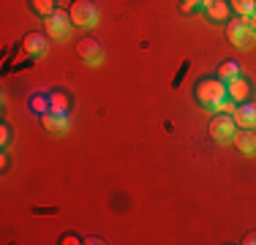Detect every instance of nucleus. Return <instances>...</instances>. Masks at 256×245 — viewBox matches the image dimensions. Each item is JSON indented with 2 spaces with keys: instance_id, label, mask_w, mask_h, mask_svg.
Wrapping results in <instances>:
<instances>
[{
  "instance_id": "1",
  "label": "nucleus",
  "mask_w": 256,
  "mask_h": 245,
  "mask_svg": "<svg viewBox=\"0 0 256 245\" xmlns=\"http://www.w3.org/2000/svg\"><path fill=\"white\" fill-rule=\"evenodd\" d=\"M194 93H196V101L202 104V106L212 109L216 104H221L224 98H226V82L218 79V76H204L196 82V90H194Z\"/></svg>"
},
{
  "instance_id": "2",
  "label": "nucleus",
  "mask_w": 256,
  "mask_h": 245,
  "mask_svg": "<svg viewBox=\"0 0 256 245\" xmlns=\"http://www.w3.org/2000/svg\"><path fill=\"white\" fill-rule=\"evenodd\" d=\"M226 38L229 44H234L237 49H248L256 41V30L251 28L248 16H237V20L226 22Z\"/></svg>"
},
{
  "instance_id": "3",
  "label": "nucleus",
  "mask_w": 256,
  "mask_h": 245,
  "mask_svg": "<svg viewBox=\"0 0 256 245\" xmlns=\"http://www.w3.org/2000/svg\"><path fill=\"white\" fill-rule=\"evenodd\" d=\"M71 28H74V22H71V14L63 8H54L50 16L44 20V33L50 36L54 41H63L71 36Z\"/></svg>"
},
{
  "instance_id": "4",
  "label": "nucleus",
  "mask_w": 256,
  "mask_h": 245,
  "mask_svg": "<svg viewBox=\"0 0 256 245\" xmlns=\"http://www.w3.org/2000/svg\"><path fill=\"white\" fill-rule=\"evenodd\" d=\"M234 131H237V122L232 114L226 112H216L212 114V120H210V136H212V142H218V144H226L234 139Z\"/></svg>"
},
{
  "instance_id": "5",
  "label": "nucleus",
  "mask_w": 256,
  "mask_h": 245,
  "mask_svg": "<svg viewBox=\"0 0 256 245\" xmlns=\"http://www.w3.org/2000/svg\"><path fill=\"white\" fill-rule=\"evenodd\" d=\"M68 14H71V22H74L76 28H93V24L98 22V6H96L93 0H74Z\"/></svg>"
},
{
  "instance_id": "6",
  "label": "nucleus",
  "mask_w": 256,
  "mask_h": 245,
  "mask_svg": "<svg viewBox=\"0 0 256 245\" xmlns=\"http://www.w3.org/2000/svg\"><path fill=\"white\" fill-rule=\"evenodd\" d=\"M76 54L82 60H88L90 66H98L104 60V49H101V44L93 38V36H82V38L76 41Z\"/></svg>"
},
{
  "instance_id": "7",
  "label": "nucleus",
  "mask_w": 256,
  "mask_h": 245,
  "mask_svg": "<svg viewBox=\"0 0 256 245\" xmlns=\"http://www.w3.org/2000/svg\"><path fill=\"white\" fill-rule=\"evenodd\" d=\"M46 46H50V36L38 33V30H30V33H25V38H22V49H25V54H30V58L46 54Z\"/></svg>"
},
{
  "instance_id": "8",
  "label": "nucleus",
  "mask_w": 256,
  "mask_h": 245,
  "mask_svg": "<svg viewBox=\"0 0 256 245\" xmlns=\"http://www.w3.org/2000/svg\"><path fill=\"white\" fill-rule=\"evenodd\" d=\"M232 142H234V147L242 156H256V131L254 128H237Z\"/></svg>"
},
{
  "instance_id": "9",
  "label": "nucleus",
  "mask_w": 256,
  "mask_h": 245,
  "mask_svg": "<svg viewBox=\"0 0 256 245\" xmlns=\"http://www.w3.org/2000/svg\"><path fill=\"white\" fill-rule=\"evenodd\" d=\"M248 96H251V82H248L246 76H234L232 82H226V98H232L234 104H242L248 101Z\"/></svg>"
},
{
  "instance_id": "10",
  "label": "nucleus",
  "mask_w": 256,
  "mask_h": 245,
  "mask_svg": "<svg viewBox=\"0 0 256 245\" xmlns=\"http://www.w3.org/2000/svg\"><path fill=\"white\" fill-rule=\"evenodd\" d=\"M232 118H234L237 128H256V104H248V101L237 104Z\"/></svg>"
},
{
  "instance_id": "11",
  "label": "nucleus",
  "mask_w": 256,
  "mask_h": 245,
  "mask_svg": "<svg viewBox=\"0 0 256 245\" xmlns=\"http://www.w3.org/2000/svg\"><path fill=\"white\" fill-rule=\"evenodd\" d=\"M204 14L210 16L212 22H229L232 20V6H229V0H207Z\"/></svg>"
},
{
  "instance_id": "12",
  "label": "nucleus",
  "mask_w": 256,
  "mask_h": 245,
  "mask_svg": "<svg viewBox=\"0 0 256 245\" xmlns=\"http://www.w3.org/2000/svg\"><path fill=\"white\" fill-rule=\"evenodd\" d=\"M41 122H44V126L50 128V131L63 134L66 128H68V114H66V112H54V109H50V112L41 114Z\"/></svg>"
},
{
  "instance_id": "13",
  "label": "nucleus",
  "mask_w": 256,
  "mask_h": 245,
  "mask_svg": "<svg viewBox=\"0 0 256 245\" xmlns=\"http://www.w3.org/2000/svg\"><path fill=\"white\" fill-rule=\"evenodd\" d=\"M28 106L36 118H41L44 112H50V93H33L28 98Z\"/></svg>"
},
{
  "instance_id": "14",
  "label": "nucleus",
  "mask_w": 256,
  "mask_h": 245,
  "mask_svg": "<svg viewBox=\"0 0 256 245\" xmlns=\"http://www.w3.org/2000/svg\"><path fill=\"white\" fill-rule=\"evenodd\" d=\"M68 106H71L68 93H63V90H52V93H50V109H54V112H66V114H68Z\"/></svg>"
},
{
  "instance_id": "15",
  "label": "nucleus",
  "mask_w": 256,
  "mask_h": 245,
  "mask_svg": "<svg viewBox=\"0 0 256 245\" xmlns=\"http://www.w3.org/2000/svg\"><path fill=\"white\" fill-rule=\"evenodd\" d=\"M28 6H30V11H33L36 16H41V20H46V16L58 8L54 0H28Z\"/></svg>"
},
{
  "instance_id": "16",
  "label": "nucleus",
  "mask_w": 256,
  "mask_h": 245,
  "mask_svg": "<svg viewBox=\"0 0 256 245\" xmlns=\"http://www.w3.org/2000/svg\"><path fill=\"white\" fill-rule=\"evenodd\" d=\"M234 76H240V63H237V60H224V63L218 66V79L232 82Z\"/></svg>"
},
{
  "instance_id": "17",
  "label": "nucleus",
  "mask_w": 256,
  "mask_h": 245,
  "mask_svg": "<svg viewBox=\"0 0 256 245\" xmlns=\"http://www.w3.org/2000/svg\"><path fill=\"white\" fill-rule=\"evenodd\" d=\"M229 6L237 16H251L256 11V0H229Z\"/></svg>"
},
{
  "instance_id": "18",
  "label": "nucleus",
  "mask_w": 256,
  "mask_h": 245,
  "mask_svg": "<svg viewBox=\"0 0 256 245\" xmlns=\"http://www.w3.org/2000/svg\"><path fill=\"white\" fill-rule=\"evenodd\" d=\"M11 136H14V131H11V126L3 120V122H0V147H3V150L11 144Z\"/></svg>"
},
{
  "instance_id": "19",
  "label": "nucleus",
  "mask_w": 256,
  "mask_h": 245,
  "mask_svg": "<svg viewBox=\"0 0 256 245\" xmlns=\"http://www.w3.org/2000/svg\"><path fill=\"white\" fill-rule=\"evenodd\" d=\"M60 242H63V245H76V242H84V240H82V237H76L74 232H68V234L60 237Z\"/></svg>"
},
{
  "instance_id": "20",
  "label": "nucleus",
  "mask_w": 256,
  "mask_h": 245,
  "mask_svg": "<svg viewBox=\"0 0 256 245\" xmlns=\"http://www.w3.org/2000/svg\"><path fill=\"white\" fill-rule=\"evenodd\" d=\"M180 11H182V14H194V11H196V6H191V3H186V0H182V3H180Z\"/></svg>"
},
{
  "instance_id": "21",
  "label": "nucleus",
  "mask_w": 256,
  "mask_h": 245,
  "mask_svg": "<svg viewBox=\"0 0 256 245\" xmlns=\"http://www.w3.org/2000/svg\"><path fill=\"white\" fill-rule=\"evenodd\" d=\"M242 245H256V232H248V234L242 237Z\"/></svg>"
},
{
  "instance_id": "22",
  "label": "nucleus",
  "mask_w": 256,
  "mask_h": 245,
  "mask_svg": "<svg viewBox=\"0 0 256 245\" xmlns=\"http://www.w3.org/2000/svg\"><path fill=\"white\" fill-rule=\"evenodd\" d=\"M0 169H3V172L8 169V152H6V150H3V156H0Z\"/></svg>"
},
{
  "instance_id": "23",
  "label": "nucleus",
  "mask_w": 256,
  "mask_h": 245,
  "mask_svg": "<svg viewBox=\"0 0 256 245\" xmlns=\"http://www.w3.org/2000/svg\"><path fill=\"white\" fill-rule=\"evenodd\" d=\"M186 3H191V6H196V8H204V3H207V0H186Z\"/></svg>"
},
{
  "instance_id": "24",
  "label": "nucleus",
  "mask_w": 256,
  "mask_h": 245,
  "mask_svg": "<svg viewBox=\"0 0 256 245\" xmlns=\"http://www.w3.org/2000/svg\"><path fill=\"white\" fill-rule=\"evenodd\" d=\"M84 242H90V245H98V242H104V240H101V237H88Z\"/></svg>"
},
{
  "instance_id": "25",
  "label": "nucleus",
  "mask_w": 256,
  "mask_h": 245,
  "mask_svg": "<svg viewBox=\"0 0 256 245\" xmlns=\"http://www.w3.org/2000/svg\"><path fill=\"white\" fill-rule=\"evenodd\" d=\"M248 22H251V28L256 30V11H254V14H251V16H248Z\"/></svg>"
}]
</instances>
